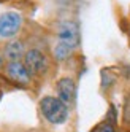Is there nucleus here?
<instances>
[{
  "label": "nucleus",
  "mask_w": 130,
  "mask_h": 132,
  "mask_svg": "<svg viewBox=\"0 0 130 132\" xmlns=\"http://www.w3.org/2000/svg\"><path fill=\"white\" fill-rule=\"evenodd\" d=\"M124 121L125 124L130 126V97L127 99V103H125V111H124Z\"/></svg>",
  "instance_id": "9d476101"
},
{
  "label": "nucleus",
  "mask_w": 130,
  "mask_h": 132,
  "mask_svg": "<svg viewBox=\"0 0 130 132\" xmlns=\"http://www.w3.org/2000/svg\"><path fill=\"white\" fill-rule=\"evenodd\" d=\"M3 2H6V0H0V3H3Z\"/></svg>",
  "instance_id": "f8f14e48"
},
{
  "label": "nucleus",
  "mask_w": 130,
  "mask_h": 132,
  "mask_svg": "<svg viewBox=\"0 0 130 132\" xmlns=\"http://www.w3.org/2000/svg\"><path fill=\"white\" fill-rule=\"evenodd\" d=\"M5 73L11 81L21 84V86H27V84H30V81H32V75L25 69L22 61H19V62H6Z\"/></svg>",
  "instance_id": "39448f33"
},
{
  "label": "nucleus",
  "mask_w": 130,
  "mask_h": 132,
  "mask_svg": "<svg viewBox=\"0 0 130 132\" xmlns=\"http://www.w3.org/2000/svg\"><path fill=\"white\" fill-rule=\"evenodd\" d=\"M0 99H2V91H0Z\"/></svg>",
  "instance_id": "4468645a"
},
{
  "label": "nucleus",
  "mask_w": 130,
  "mask_h": 132,
  "mask_svg": "<svg viewBox=\"0 0 130 132\" xmlns=\"http://www.w3.org/2000/svg\"><path fill=\"white\" fill-rule=\"evenodd\" d=\"M55 91H57V97L65 105H70L76 99V83L70 77L59 78L57 83H55Z\"/></svg>",
  "instance_id": "423d86ee"
},
{
  "label": "nucleus",
  "mask_w": 130,
  "mask_h": 132,
  "mask_svg": "<svg viewBox=\"0 0 130 132\" xmlns=\"http://www.w3.org/2000/svg\"><path fill=\"white\" fill-rule=\"evenodd\" d=\"M24 24V18L17 11H5L0 14V38L2 40H13L21 32Z\"/></svg>",
  "instance_id": "7ed1b4c3"
},
{
  "label": "nucleus",
  "mask_w": 130,
  "mask_h": 132,
  "mask_svg": "<svg viewBox=\"0 0 130 132\" xmlns=\"http://www.w3.org/2000/svg\"><path fill=\"white\" fill-rule=\"evenodd\" d=\"M40 111L51 124H63L68 118V105L54 96H44L40 100Z\"/></svg>",
  "instance_id": "f257e3e1"
},
{
  "label": "nucleus",
  "mask_w": 130,
  "mask_h": 132,
  "mask_svg": "<svg viewBox=\"0 0 130 132\" xmlns=\"http://www.w3.org/2000/svg\"><path fill=\"white\" fill-rule=\"evenodd\" d=\"M128 37H130V27H128Z\"/></svg>",
  "instance_id": "ddd939ff"
},
{
  "label": "nucleus",
  "mask_w": 130,
  "mask_h": 132,
  "mask_svg": "<svg viewBox=\"0 0 130 132\" xmlns=\"http://www.w3.org/2000/svg\"><path fill=\"white\" fill-rule=\"evenodd\" d=\"M25 45L22 40H17V38H13L10 40L5 46H3V59L6 62H19L24 59V54H25Z\"/></svg>",
  "instance_id": "0eeeda50"
},
{
  "label": "nucleus",
  "mask_w": 130,
  "mask_h": 132,
  "mask_svg": "<svg viewBox=\"0 0 130 132\" xmlns=\"http://www.w3.org/2000/svg\"><path fill=\"white\" fill-rule=\"evenodd\" d=\"M25 69L29 70V73L33 77H43L49 69V59L41 50L38 48H30L27 50L22 59Z\"/></svg>",
  "instance_id": "f03ea898"
},
{
  "label": "nucleus",
  "mask_w": 130,
  "mask_h": 132,
  "mask_svg": "<svg viewBox=\"0 0 130 132\" xmlns=\"http://www.w3.org/2000/svg\"><path fill=\"white\" fill-rule=\"evenodd\" d=\"M90 132H117L116 126H114V121H101L98 124L92 129Z\"/></svg>",
  "instance_id": "1a4fd4ad"
},
{
  "label": "nucleus",
  "mask_w": 130,
  "mask_h": 132,
  "mask_svg": "<svg viewBox=\"0 0 130 132\" xmlns=\"http://www.w3.org/2000/svg\"><path fill=\"white\" fill-rule=\"evenodd\" d=\"M73 51H75V48H71V46L65 45L62 42H55V45L52 46V56H54V59L59 61V62H63L68 57H71Z\"/></svg>",
  "instance_id": "6e6552de"
},
{
  "label": "nucleus",
  "mask_w": 130,
  "mask_h": 132,
  "mask_svg": "<svg viewBox=\"0 0 130 132\" xmlns=\"http://www.w3.org/2000/svg\"><path fill=\"white\" fill-rule=\"evenodd\" d=\"M3 65H5V59H3V54L0 53V69H3Z\"/></svg>",
  "instance_id": "9b49d317"
},
{
  "label": "nucleus",
  "mask_w": 130,
  "mask_h": 132,
  "mask_svg": "<svg viewBox=\"0 0 130 132\" xmlns=\"http://www.w3.org/2000/svg\"><path fill=\"white\" fill-rule=\"evenodd\" d=\"M57 42H62L71 48L79 46V27L75 21H62L57 27Z\"/></svg>",
  "instance_id": "20e7f679"
}]
</instances>
